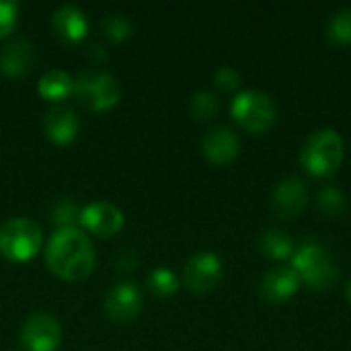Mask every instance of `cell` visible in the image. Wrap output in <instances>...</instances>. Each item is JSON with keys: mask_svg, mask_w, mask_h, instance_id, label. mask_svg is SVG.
<instances>
[{"mask_svg": "<svg viewBox=\"0 0 351 351\" xmlns=\"http://www.w3.org/2000/svg\"><path fill=\"white\" fill-rule=\"evenodd\" d=\"M95 247L78 226L53 230L45 245V265L58 280L82 282L95 271Z\"/></svg>", "mask_w": 351, "mask_h": 351, "instance_id": "6da1fadb", "label": "cell"}, {"mask_svg": "<svg viewBox=\"0 0 351 351\" xmlns=\"http://www.w3.org/2000/svg\"><path fill=\"white\" fill-rule=\"evenodd\" d=\"M292 269L311 290L327 292L339 282V267L331 253L317 241H304L294 249Z\"/></svg>", "mask_w": 351, "mask_h": 351, "instance_id": "7a4b0ae2", "label": "cell"}, {"mask_svg": "<svg viewBox=\"0 0 351 351\" xmlns=\"http://www.w3.org/2000/svg\"><path fill=\"white\" fill-rule=\"evenodd\" d=\"M343 156V140L331 128L313 132L300 148V165L313 177H331L341 167Z\"/></svg>", "mask_w": 351, "mask_h": 351, "instance_id": "3957f363", "label": "cell"}, {"mask_svg": "<svg viewBox=\"0 0 351 351\" xmlns=\"http://www.w3.org/2000/svg\"><path fill=\"white\" fill-rule=\"evenodd\" d=\"M41 245V226L29 218H10L0 226V257L10 263L31 261Z\"/></svg>", "mask_w": 351, "mask_h": 351, "instance_id": "277c9868", "label": "cell"}, {"mask_svg": "<svg viewBox=\"0 0 351 351\" xmlns=\"http://www.w3.org/2000/svg\"><path fill=\"white\" fill-rule=\"evenodd\" d=\"M232 119L251 134H263L274 128L278 119L276 103L261 90H243L232 99Z\"/></svg>", "mask_w": 351, "mask_h": 351, "instance_id": "5b68a950", "label": "cell"}, {"mask_svg": "<svg viewBox=\"0 0 351 351\" xmlns=\"http://www.w3.org/2000/svg\"><path fill=\"white\" fill-rule=\"evenodd\" d=\"M78 103L90 111H109L119 103L121 90L117 80L107 72H86L74 78V93Z\"/></svg>", "mask_w": 351, "mask_h": 351, "instance_id": "8992f818", "label": "cell"}, {"mask_svg": "<svg viewBox=\"0 0 351 351\" xmlns=\"http://www.w3.org/2000/svg\"><path fill=\"white\" fill-rule=\"evenodd\" d=\"M62 339L60 321L47 313H33L21 327V346L25 351H58Z\"/></svg>", "mask_w": 351, "mask_h": 351, "instance_id": "52a82bcc", "label": "cell"}, {"mask_svg": "<svg viewBox=\"0 0 351 351\" xmlns=\"http://www.w3.org/2000/svg\"><path fill=\"white\" fill-rule=\"evenodd\" d=\"M224 276L222 259L212 251L195 253L183 269V284L189 292L202 296L212 292Z\"/></svg>", "mask_w": 351, "mask_h": 351, "instance_id": "ba28073f", "label": "cell"}, {"mask_svg": "<svg viewBox=\"0 0 351 351\" xmlns=\"http://www.w3.org/2000/svg\"><path fill=\"white\" fill-rule=\"evenodd\" d=\"M78 224L86 232H90L99 239H109V237H115L117 232H121V228L125 224V216H123L121 208H117L115 204L93 202L80 210Z\"/></svg>", "mask_w": 351, "mask_h": 351, "instance_id": "9c48e42d", "label": "cell"}, {"mask_svg": "<svg viewBox=\"0 0 351 351\" xmlns=\"http://www.w3.org/2000/svg\"><path fill=\"white\" fill-rule=\"evenodd\" d=\"M144 306V296L142 290L136 284H117L113 286L107 296H105V315L109 321L125 325L138 319Z\"/></svg>", "mask_w": 351, "mask_h": 351, "instance_id": "30bf717a", "label": "cell"}, {"mask_svg": "<svg viewBox=\"0 0 351 351\" xmlns=\"http://www.w3.org/2000/svg\"><path fill=\"white\" fill-rule=\"evenodd\" d=\"M308 204V189L300 177L282 179L271 195V208L280 220H296Z\"/></svg>", "mask_w": 351, "mask_h": 351, "instance_id": "8fae6325", "label": "cell"}, {"mask_svg": "<svg viewBox=\"0 0 351 351\" xmlns=\"http://www.w3.org/2000/svg\"><path fill=\"white\" fill-rule=\"evenodd\" d=\"M78 130H80V119L70 105L58 103L47 109L43 119V132L51 144L56 146L72 144L78 136Z\"/></svg>", "mask_w": 351, "mask_h": 351, "instance_id": "7c38bea8", "label": "cell"}, {"mask_svg": "<svg viewBox=\"0 0 351 351\" xmlns=\"http://www.w3.org/2000/svg\"><path fill=\"white\" fill-rule=\"evenodd\" d=\"M300 284L302 282L292 267L276 265L261 278L259 294L265 302L282 304V302H288L296 296V292L300 290Z\"/></svg>", "mask_w": 351, "mask_h": 351, "instance_id": "4fadbf2b", "label": "cell"}, {"mask_svg": "<svg viewBox=\"0 0 351 351\" xmlns=\"http://www.w3.org/2000/svg\"><path fill=\"white\" fill-rule=\"evenodd\" d=\"M202 152L204 156L216 165V167H224V165H230L239 152H241V140L239 136L230 130V128H214L210 130L204 140H202Z\"/></svg>", "mask_w": 351, "mask_h": 351, "instance_id": "5bb4252c", "label": "cell"}, {"mask_svg": "<svg viewBox=\"0 0 351 351\" xmlns=\"http://www.w3.org/2000/svg\"><path fill=\"white\" fill-rule=\"evenodd\" d=\"M51 29L66 43H80L88 35V19L74 4H62L51 14Z\"/></svg>", "mask_w": 351, "mask_h": 351, "instance_id": "9a60e30c", "label": "cell"}, {"mask_svg": "<svg viewBox=\"0 0 351 351\" xmlns=\"http://www.w3.org/2000/svg\"><path fill=\"white\" fill-rule=\"evenodd\" d=\"M35 64V47L25 39L10 41L0 53V72L10 78H23Z\"/></svg>", "mask_w": 351, "mask_h": 351, "instance_id": "2e32d148", "label": "cell"}, {"mask_svg": "<svg viewBox=\"0 0 351 351\" xmlns=\"http://www.w3.org/2000/svg\"><path fill=\"white\" fill-rule=\"evenodd\" d=\"M39 97L58 105L74 93V78L64 70H49L37 82Z\"/></svg>", "mask_w": 351, "mask_h": 351, "instance_id": "e0dca14e", "label": "cell"}, {"mask_svg": "<svg viewBox=\"0 0 351 351\" xmlns=\"http://www.w3.org/2000/svg\"><path fill=\"white\" fill-rule=\"evenodd\" d=\"M294 241L280 228H267L259 237V251L271 261H286L294 255Z\"/></svg>", "mask_w": 351, "mask_h": 351, "instance_id": "ac0fdd59", "label": "cell"}, {"mask_svg": "<svg viewBox=\"0 0 351 351\" xmlns=\"http://www.w3.org/2000/svg\"><path fill=\"white\" fill-rule=\"evenodd\" d=\"M325 35L331 45L337 47L351 45V8H341L331 14L325 27Z\"/></svg>", "mask_w": 351, "mask_h": 351, "instance_id": "d6986e66", "label": "cell"}, {"mask_svg": "<svg viewBox=\"0 0 351 351\" xmlns=\"http://www.w3.org/2000/svg\"><path fill=\"white\" fill-rule=\"evenodd\" d=\"M179 278L175 271H171L169 267H156L150 271L148 280H146V288L152 296L156 298H171L173 294H177L179 290Z\"/></svg>", "mask_w": 351, "mask_h": 351, "instance_id": "ffe728a7", "label": "cell"}, {"mask_svg": "<svg viewBox=\"0 0 351 351\" xmlns=\"http://www.w3.org/2000/svg\"><path fill=\"white\" fill-rule=\"evenodd\" d=\"M189 111L197 121H210L218 115L220 111V101L214 93L210 90H199L191 97L189 101Z\"/></svg>", "mask_w": 351, "mask_h": 351, "instance_id": "44dd1931", "label": "cell"}, {"mask_svg": "<svg viewBox=\"0 0 351 351\" xmlns=\"http://www.w3.org/2000/svg\"><path fill=\"white\" fill-rule=\"evenodd\" d=\"M346 197L337 187H323L317 193V208L327 218H339L346 212Z\"/></svg>", "mask_w": 351, "mask_h": 351, "instance_id": "7402d4cb", "label": "cell"}, {"mask_svg": "<svg viewBox=\"0 0 351 351\" xmlns=\"http://www.w3.org/2000/svg\"><path fill=\"white\" fill-rule=\"evenodd\" d=\"M101 27H103V33L111 41H123L132 33V25L123 14H107L101 23Z\"/></svg>", "mask_w": 351, "mask_h": 351, "instance_id": "603a6c76", "label": "cell"}, {"mask_svg": "<svg viewBox=\"0 0 351 351\" xmlns=\"http://www.w3.org/2000/svg\"><path fill=\"white\" fill-rule=\"evenodd\" d=\"M16 14H19V4L16 2L0 0V39L14 31Z\"/></svg>", "mask_w": 351, "mask_h": 351, "instance_id": "cb8c5ba5", "label": "cell"}, {"mask_svg": "<svg viewBox=\"0 0 351 351\" xmlns=\"http://www.w3.org/2000/svg\"><path fill=\"white\" fill-rule=\"evenodd\" d=\"M214 80H216V84H218L222 90H226V93L239 90V86H241V82H243L239 70H234L232 66H222V68L216 72Z\"/></svg>", "mask_w": 351, "mask_h": 351, "instance_id": "d4e9b609", "label": "cell"}, {"mask_svg": "<svg viewBox=\"0 0 351 351\" xmlns=\"http://www.w3.org/2000/svg\"><path fill=\"white\" fill-rule=\"evenodd\" d=\"M80 210L72 204V202H64L60 204V208H56V222L60 224V228H68V226H76L74 220L78 222Z\"/></svg>", "mask_w": 351, "mask_h": 351, "instance_id": "484cf974", "label": "cell"}, {"mask_svg": "<svg viewBox=\"0 0 351 351\" xmlns=\"http://www.w3.org/2000/svg\"><path fill=\"white\" fill-rule=\"evenodd\" d=\"M346 298H348V302L351 304V278L350 282H348V286H346Z\"/></svg>", "mask_w": 351, "mask_h": 351, "instance_id": "4316f807", "label": "cell"}]
</instances>
